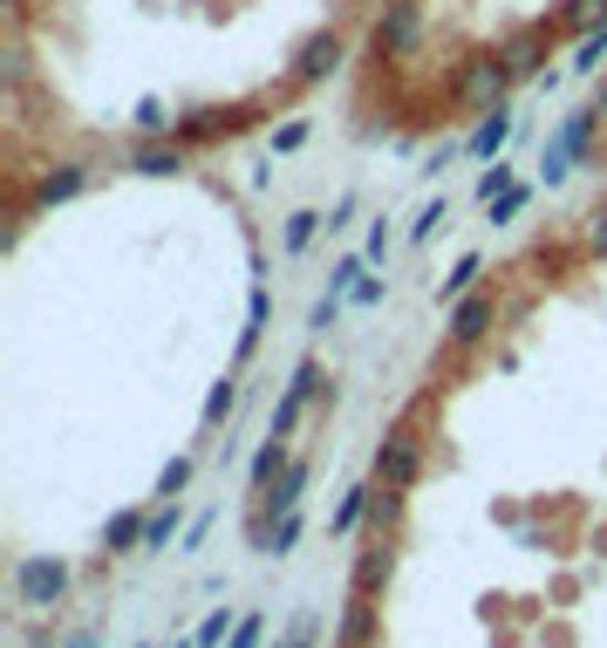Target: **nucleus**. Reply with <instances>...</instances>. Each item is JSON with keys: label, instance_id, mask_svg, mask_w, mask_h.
<instances>
[{"label": "nucleus", "instance_id": "nucleus-3", "mask_svg": "<svg viewBox=\"0 0 607 648\" xmlns=\"http://www.w3.org/2000/svg\"><path fill=\"white\" fill-rule=\"evenodd\" d=\"M587 49H607V0H389L335 109L376 150H443Z\"/></svg>", "mask_w": 607, "mask_h": 648}, {"label": "nucleus", "instance_id": "nucleus-1", "mask_svg": "<svg viewBox=\"0 0 607 648\" xmlns=\"http://www.w3.org/2000/svg\"><path fill=\"white\" fill-rule=\"evenodd\" d=\"M355 492L335 648H607V178L458 280Z\"/></svg>", "mask_w": 607, "mask_h": 648}, {"label": "nucleus", "instance_id": "nucleus-2", "mask_svg": "<svg viewBox=\"0 0 607 648\" xmlns=\"http://www.w3.org/2000/svg\"><path fill=\"white\" fill-rule=\"evenodd\" d=\"M389 0H0V191L219 165L348 90Z\"/></svg>", "mask_w": 607, "mask_h": 648}, {"label": "nucleus", "instance_id": "nucleus-4", "mask_svg": "<svg viewBox=\"0 0 607 648\" xmlns=\"http://www.w3.org/2000/svg\"><path fill=\"white\" fill-rule=\"evenodd\" d=\"M574 178H607V55L594 69V83L580 96V116H574Z\"/></svg>", "mask_w": 607, "mask_h": 648}]
</instances>
